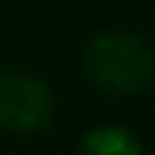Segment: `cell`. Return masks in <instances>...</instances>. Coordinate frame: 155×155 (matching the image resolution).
Listing matches in <instances>:
<instances>
[{"label":"cell","instance_id":"obj_1","mask_svg":"<svg viewBox=\"0 0 155 155\" xmlns=\"http://www.w3.org/2000/svg\"><path fill=\"white\" fill-rule=\"evenodd\" d=\"M83 79L110 97H141L155 86V45L134 31H97L79 52Z\"/></svg>","mask_w":155,"mask_h":155},{"label":"cell","instance_id":"obj_2","mask_svg":"<svg viewBox=\"0 0 155 155\" xmlns=\"http://www.w3.org/2000/svg\"><path fill=\"white\" fill-rule=\"evenodd\" d=\"M55 121V90L31 69L0 72V131L11 138L45 134Z\"/></svg>","mask_w":155,"mask_h":155},{"label":"cell","instance_id":"obj_3","mask_svg":"<svg viewBox=\"0 0 155 155\" xmlns=\"http://www.w3.org/2000/svg\"><path fill=\"white\" fill-rule=\"evenodd\" d=\"M72 155H145V145L127 124L107 121V124L86 127Z\"/></svg>","mask_w":155,"mask_h":155}]
</instances>
